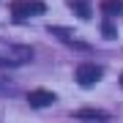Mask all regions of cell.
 Here are the masks:
<instances>
[{
    "label": "cell",
    "mask_w": 123,
    "mask_h": 123,
    "mask_svg": "<svg viewBox=\"0 0 123 123\" xmlns=\"http://www.w3.org/2000/svg\"><path fill=\"white\" fill-rule=\"evenodd\" d=\"M30 60H33V47L17 44V41H8V38H0V66L3 68L27 66Z\"/></svg>",
    "instance_id": "6da1fadb"
},
{
    "label": "cell",
    "mask_w": 123,
    "mask_h": 123,
    "mask_svg": "<svg viewBox=\"0 0 123 123\" xmlns=\"http://www.w3.org/2000/svg\"><path fill=\"white\" fill-rule=\"evenodd\" d=\"M11 11H14V19L41 17L47 11V3L44 0H11Z\"/></svg>",
    "instance_id": "7a4b0ae2"
},
{
    "label": "cell",
    "mask_w": 123,
    "mask_h": 123,
    "mask_svg": "<svg viewBox=\"0 0 123 123\" xmlns=\"http://www.w3.org/2000/svg\"><path fill=\"white\" fill-rule=\"evenodd\" d=\"M101 66H96V63H90V60H85V63H79V66L74 68V79L82 88H90V85H96L98 79H101Z\"/></svg>",
    "instance_id": "3957f363"
},
{
    "label": "cell",
    "mask_w": 123,
    "mask_h": 123,
    "mask_svg": "<svg viewBox=\"0 0 123 123\" xmlns=\"http://www.w3.org/2000/svg\"><path fill=\"white\" fill-rule=\"evenodd\" d=\"M55 98L57 96L52 90H47V88H36V90L27 93V104H30V107H52Z\"/></svg>",
    "instance_id": "277c9868"
},
{
    "label": "cell",
    "mask_w": 123,
    "mask_h": 123,
    "mask_svg": "<svg viewBox=\"0 0 123 123\" xmlns=\"http://www.w3.org/2000/svg\"><path fill=\"white\" fill-rule=\"evenodd\" d=\"M49 33H52V36H57V38H60V41H66V44L77 47V49H88V44H82V41H77L74 36H71V30H66V27H57V25H49Z\"/></svg>",
    "instance_id": "5b68a950"
},
{
    "label": "cell",
    "mask_w": 123,
    "mask_h": 123,
    "mask_svg": "<svg viewBox=\"0 0 123 123\" xmlns=\"http://www.w3.org/2000/svg\"><path fill=\"white\" fill-rule=\"evenodd\" d=\"M77 120H110V115L104 110H96V107H82V110L74 112Z\"/></svg>",
    "instance_id": "8992f818"
},
{
    "label": "cell",
    "mask_w": 123,
    "mask_h": 123,
    "mask_svg": "<svg viewBox=\"0 0 123 123\" xmlns=\"http://www.w3.org/2000/svg\"><path fill=\"white\" fill-rule=\"evenodd\" d=\"M98 8L104 11L107 19H112V17H123V0H98Z\"/></svg>",
    "instance_id": "52a82bcc"
},
{
    "label": "cell",
    "mask_w": 123,
    "mask_h": 123,
    "mask_svg": "<svg viewBox=\"0 0 123 123\" xmlns=\"http://www.w3.org/2000/svg\"><path fill=\"white\" fill-rule=\"evenodd\" d=\"M68 6L77 11L79 19H90V0H68Z\"/></svg>",
    "instance_id": "ba28073f"
},
{
    "label": "cell",
    "mask_w": 123,
    "mask_h": 123,
    "mask_svg": "<svg viewBox=\"0 0 123 123\" xmlns=\"http://www.w3.org/2000/svg\"><path fill=\"white\" fill-rule=\"evenodd\" d=\"M101 33H104V38H115V36H118V33H115V27H112V22H110V19H104V25H101Z\"/></svg>",
    "instance_id": "9c48e42d"
},
{
    "label": "cell",
    "mask_w": 123,
    "mask_h": 123,
    "mask_svg": "<svg viewBox=\"0 0 123 123\" xmlns=\"http://www.w3.org/2000/svg\"><path fill=\"white\" fill-rule=\"evenodd\" d=\"M0 90H14V88H11V85H0Z\"/></svg>",
    "instance_id": "30bf717a"
},
{
    "label": "cell",
    "mask_w": 123,
    "mask_h": 123,
    "mask_svg": "<svg viewBox=\"0 0 123 123\" xmlns=\"http://www.w3.org/2000/svg\"><path fill=\"white\" fill-rule=\"evenodd\" d=\"M120 85H123V74H120Z\"/></svg>",
    "instance_id": "8fae6325"
}]
</instances>
